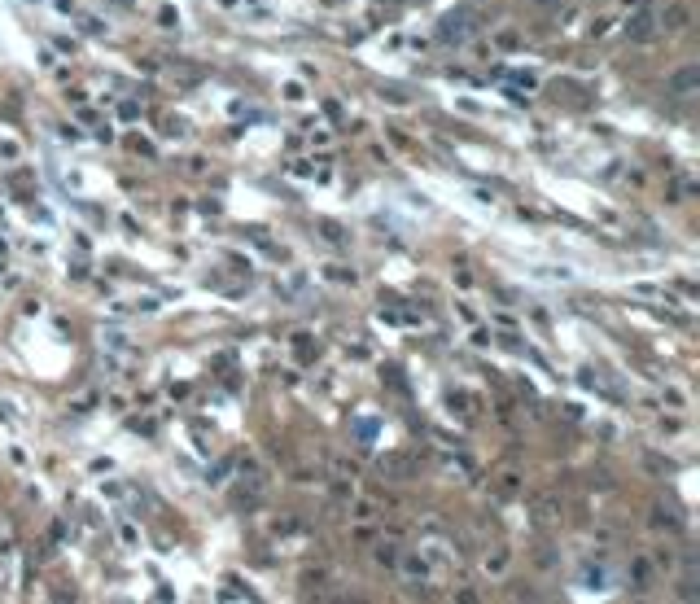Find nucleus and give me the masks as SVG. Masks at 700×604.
<instances>
[{
  "mask_svg": "<svg viewBox=\"0 0 700 604\" xmlns=\"http://www.w3.org/2000/svg\"><path fill=\"white\" fill-rule=\"evenodd\" d=\"M468 35V18L464 14H447L442 22H438V40L442 44H460Z\"/></svg>",
  "mask_w": 700,
  "mask_h": 604,
  "instance_id": "obj_1",
  "label": "nucleus"
},
{
  "mask_svg": "<svg viewBox=\"0 0 700 604\" xmlns=\"http://www.w3.org/2000/svg\"><path fill=\"white\" fill-rule=\"evenodd\" d=\"M696 84H700V66H683L679 75L670 79V92H674V97H687V92H692Z\"/></svg>",
  "mask_w": 700,
  "mask_h": 604,
  "instance_id": "obj_2",
  "label": "nucleus"
},
{
  "mask_svg": "<svg viewBox=\"0 0 700 604\" xmlns=\"http://www.w3.org/2000/svg\"><path fill=\"white\" fill-rule=\"evenodd\" d=\"M626 35H631V40H652V35H657V18H652V14H635L631 27H626Z\"/></svg>",
  "mask_w": 700,
  "mask_h": 604,
  "instance_id": "obj_3",
  "label": "nucleus"
},
{
  "mask_svg": "<svg viewBox=\"0 0 700 604\" xmlns=\"http://www.w3.org/2000/svg\"><path fill=\"white\" fill-rule=\"evenodd\" d=\"M687 18H692V14H687L683 5H670L666 14H661V22H666V31H683V27H687Z\"/></svg>",
  "mask_w": 700,
  "mask_h": 604,
  "instance_id": "obj_4",
  "label": "nucleus"
},
{
  "mask_svg": "<svg viewBox=\"0 0 700 604\" xmlns=\"http://www.w3.org/2000/svg\"><path fill=\"white\" fill-rule=\"evenodd\" d=\"M376 561H381V565H394V548H385V543H381V548H376Z\"/></svg>",
  "mask_w": 700,
  "mask_h": 604,
  "instance_id": "obj_5",
  "label": "nucleus"
}]
</instances>
